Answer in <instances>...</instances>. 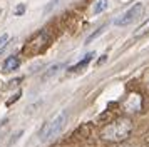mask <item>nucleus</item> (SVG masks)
I'll return each instance as SVG.
<instances>
[{"label": "nucleus", "mask_w": 149, "mask_h": 147, "mask_svg": "<svg viewBox=\"0 0 149 147\" xmlns=\"http://www.w3.org/2000/svg\"><path fill=\"white\" fill-rule=\"evenodd\" d=\"M47 45H49V33L45 32V30H42V32H37L34 37L25 44L24 53L29 55V57H34V55H39Z\"/></svg>", "instance_id": "obj_3"}, {"label": "nucleus", "mask_w": 149, "mask_h": 147, "mask_svg": "<svg viewBox=\"0 0 149 147\" xmlns=\"http://www.w3.org/2000/svg\"><path fill=\"white\" fill-rule=\"evenodd\" d=\"M24 12H25V5H24V3H20V5H17V7H15L14 15H17V17H20V15H24Z\"/></svg>", "instance_id": "obj_12"}, {"label": "nucleus", "mask_w": 149, "mask_h": 147, "mask_svg": "<svg viewBox=\"0 0 149 147\" xmlns=\"http://www.w3.org/2000/svg\"><path fill=\"white\" fill-rule=\"evenodd\" d=\"M106 8H107V0H95L94 7H92V13H94V15H97V13L104 12Z\"/></svg>", "instance_id": "obj_9"}, {"label": "nucleus", "mask_w": 149, "mask_h": 147, "mask_svg": "<svg viewBox=\"0 0 149 147\" xmlns=\"http://www.w3.org/2000/svg\"><path fill=\"white\" fill-rule=\"evenodd\" d=\"M19 65H20V59H19L17 55H12V57H8V59L3 62V72L15 70V69H19Z\"/></svg>", "instance_id": "obj_6"}, {"label": "nucleus", "mask_w": 149, "mask_h": 147, "mask_svg": "<svg viewBox=\"0 0 149 147\" xmlns=\"http://www.w3.org/2000/svg\"><path fill=\"white\" fill-rule=\"evenodd\" d=\"M57 3H59V0H52V2H50L47 7H45V12H50V10H52L55 5H57Z\"/></svg>", "instance_id": "obj_14"}, {"label": "nucleus", "mask_w": 149, "mask_h": 147, "mask_svg": "<svg viewBox=\"0 0 149 147\" xmlns=\"http://www.w3.org/2000/svg\"><path fill=\"white\" fill-rule=\"evenodd\" d=\"M132 130V122L129 119H117L116 122L109 124L107 127L102 129V139L106 140H112V142H117V140L126 139Z\"/></svg>", "instance_id": "obj_1"}, {"label": "nucleus", "mask_w": 149, "mask_h": 147, "mask_svg": "<svg viewBox=\"0 0 149 147\" xmlns=\"http://www.w3.org/2000/svg\"><path fill=\"white\" fill-rule=\"evenodd\" d=\"M19 99H20V92H17L14 97H10V99L7 100V105H12V104H14V102H17Z\"/></svg>", "instance_id": "obj_13"}, {"label": "nucleus", "mask_w": 149, "mask_h": 147, "mask_svg": "<svg viewBox=\"0 0 149 147\" xmlns=\"http://www.w3.org/2000/svg\"><path fill=\"white\" fill-rule=\"evenodd\" d=\"M124 107L129 112H137L141 109V95L139 94H131L127 97V100L124 102Z\"/></svg>", "instance_id": "obj_5"}, {"label": "nucleus", "mask_w": 149, "mask_h": 147, "mask_svg": "<svg viewBox=\"0 0 149 147\" xmlns=\"http://www.w3.org/2000/svg\"><path fill=\"white\" fill-rule=\"evenodd\" d=\"M104 28H106V25H104V27H101V28H97V30H95V32L92 33V35H89V37H87V40H86V44H91V42H92V40L95 39V37H99V35H101V33L104 32Z\"/></svg>", "instance_id": "obj_11"}, {"label": "nucleus", "mask_w": 149, "mask_h": 147, "mask_svg": "<svg viewBox=\"0 0 149 147\" xmlns=\"http://www.w3.org/2000/svg\"><path fill=\"white\" fill-rule=\"evenodd\" d=\"M142 10H144V5H142L141 2H137V3H134V5L129 8L127 12H124L121 15V17H117V19L114 20V24L116 25H129V24H132L134 20H137L139 17L142 15Z\"/></svg>", "instance_id": "obj_4"}, {"label": "nucleus", "mask_w": 149, "mask_h": 147, "mask_svg": "<svg viewBox=\"0 0 149 147\" xmlns=\"http://www.w3.org/2000/svg\"><path fill=\"white\" fill-rule=\"evenodd\" d=\"M65 122H67V110H61L54 119L47 120V122L42 126V129L39 130V140H40V142H47L49 139L55 137V135L64 129Z\"/></svg>", "instance_id": "obj_2"}, {"label": "nucleus", "mask_w": 149, "mask_h": 147, "mask_svg": "<svg viewBox=\"0 0 149 147\" xmlns=\"http://www.w3.org/2000/svg\"><path fill=\"white\" fill-rule=\"evenodd\" d=\"M94 55H95L94 52L87 53V55H86V57H84V59H82L81 62H79V64H75L74 67H70V72H75V70H81V69H84V67L87 65V64H89V62H91V60L94 59Z\"/></svg>", "instance_id": "obj_7"}, {"label": "nucleus", "mask_w": 149, "mask_h": 147, "mask_svg": "<svg viewBox=\"0 0 149 147\" xmlns=\"http://www.w3.org/2000/svg\"><path fill=\"white\" fill-rule=\"evenodd\" d=\"M146 33H149V19L146 20L144 24H141L139 28L134 30V37H142V35H146Z\"/></svg>", "instance_id": "obj_10"}, {"label": "nucleus", "mask_w": 149, "mask_h": 147, "mask_svg": "<svg viewBox=\"0 0 149 147\" xmlns=\"http://www.w3.org/2000/svg\"><path fill=\"white\" fill-rule=\"evenodd\" d=\"M7 40H8V33H2V35H0V45H3Z\"/></svg>", "instance_id": "obj_16"}, {"label": "nucleus", "mask_w": 149, "mask_h": 147, "mask_svg": "<svg viewBox=\"0 0 149 147\" xmlns=\"http://www.w3.org/2000/svg\"><path fill=\"white\" fill-rule=\"evenodd\" d=\"M7 126H8V119H2L0 120V134L3 132V129H5Z\"/></svg>", "instance_id": "obj_15"}, {"label": "nucleus", "mask_w": 149, "mask_h": 147, "mask_svg": "<svg viewBox=\"0 0 149 147\" xmlns=\"http://www.w3.org/2000/svg\"><path fill=\"white\" fill-rule=\"evenodd\" d=\"M62 67H64L62 64H55V65H52V67H50V69L47 70V72L42 75V80H49L50 77H54L55 74H57V72H59V70L62 69Z\"/></svg>", "instance_id": "obj_8"}]
</instances>
